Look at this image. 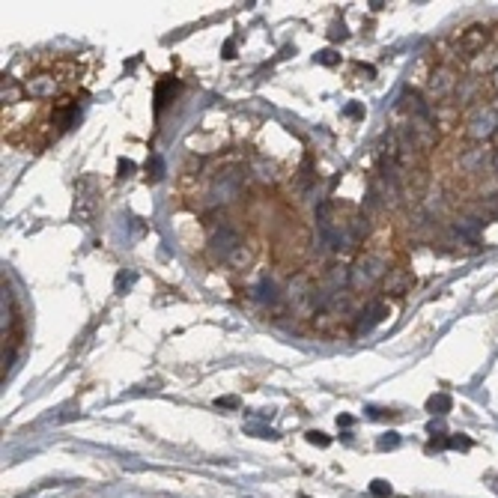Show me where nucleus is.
<instances>
[{"instance_id":"6","label":"nucleus","mask_w":498,"mask_h":498,"mask_svg":"<svg viewBox=\"0 0 498 498\" xmlns=\"http://www.w3.org/2000/svg\"><path fill=\"white\" fill-rule=\"evenodd\" d=\"M412 284H415V277L409 268H391V272L382 277V290L388 295H406L412 290Z\"/></svg>"},{"instance_id":"7","label":"nucleus","mask_w":498,"mask_h":498,"mask_svg":"<svg viewBox=\"0 0 498 498\" xmlns=\"http://www.w3.org/2000/svg\"><path fill=\"white\" fill-rule=\"evenodd\" d=\"M498 69V45H486L481 54H474L469 60V72L474 78H483V75H492Z\"/></svg>"},{"instance_id":"11","label":"nucleus","mask_w":498,"mask_h":498,"mask_svg":"<svg viewBox=\"0 0 498 498\" xmlns=\"http://www.w3.org/2000/svg\"><path fill=\"white\" fill-rule=\"evenodd\" d=\"M314 328L320 334H325V337H334V334L343 332V316H337V314H332L325 307V311H320V314L314 316Z\"/></svg>"},{"instance_id":"18","label":"nucleus","mask_w":498,"mask_h":498,"mask_svg":"<svg viewBox=\"0 0 498 498\" xmlns=\"http://www.w3.org/2000/svg\"><path fill=\"white\" fill-rule=\"evenodd\" d=\"M469 445H472L469 439H447V447H463V451H465Z\"/></svg>"},{"instance_id":"17","label":"nucleus","mask_w":498,"mask_h":498,"mask_svg":"<svg viewBox=\"0 0 498 498\" xmlns=\"http://www.w3.org/2000/svg\"><path fill=\"white\" fill-rule=\"evenodd\" d=\"M307 442H311V445H320V447H325V445H328L325 433H307Z\"/></svg>"},{"instance_id":"21","label":"nucleus","mask_w":498,"mask_h":498,"mask_svg":"<svg viewBox=\"0 0 498 498\" xmlns=\"http://www.w3.org/2000/svg\"><path fill=\"white\" fill-rule=\"evenodd\" d=\"M218 406H239L236 397H224V400H218Z\"/></svg>"},{"instance_id":"15","label":"nucleus","mask_w":498,"mask_h":498,"mask_svg":"<svg viewBox=\"0 0 498 498\" xmlns=\"http://www.w3.org/2000/svg\"><path fill=\"white\" fill-rule=\"evenodd\" d=\"M370 492H373L376 498H385L388 492H391V486H388L385 481H373V486H370Z\"/></svg>"},{"instance_id":"13","label":"nucleus","mask_w":498,"mask_h":498,"mask_svg":"<svg viewBox=\"0 0 498 498\" xmlns=\"http://www.w3.org/2000/svg\"><path fill=\"white\" fill-rule=\"evenodd\" d=\"M447 409H451V397H445V394H439V397H430V412H439V415H445Z\"/></svg>"},{"instance_id":"22","label":"nucleus","mask_w":498,"mask_h":498,"mask_svg":"<svg viewBox=\"0 0 498 498\" xmlns=\"http://www.w3.org/2000/svg\"><path fill=\"white\" fill-rule=\"evenodd\" d=\"M346 114H350V117H361V108H358V105H350V108H346Z\"/></svg>"},{"instance_id":"24","label":"nucleus","mask_w":498,"mask_h":498,"mask_svg":"<svg viewBox=\"0 0 498 498\" xmlns=\"http://www.w3.org/2000/svg\"><path fill=\"white\" fill-rule=\"evenodd\" d=\"M492 171H495V176H498V149L492 153Z\"/></svg>"},{"instance_id":"23","label":"nucleus","mask_w":498,"mask_h":498,"mask_svg":"<svg viewBox=\"0 0 498 498\" xmlns=\"http://www.w3.org/2000/svg\"><path fill=\"white\" fill-rule=\"evenodd\" d=\"M343 36H346V33H343V24H341V27H334V30H332V39H343Z\"/></svg>"},{"instance_id":"3","label":"nucleus","mask_w":498,"mask_h":498,"mask_svg":"<svg viewBox=\"0 0 498 498\" xmlns=\"http://www.w3.org/2000/svg\"><path fill=\"white\" fill-rule=\"evenodd\" d=\"M460 81H463V75H460V69L456 66H439L436 63L430 81H427V87H424L427 89V102L442 105V102H447V98H454Z\"/></svg>"},{"instance_id":"5","label":"nucleus","mask_w":498,"mask_h":498,"mask_svg":"<svg viewBox=\"0 0 498 498\" xmlns=\"http://www.w3.org/2000/svg\"><path fill=\"white\" fill-rule=\"evenodd\" d=\"M388 316V304L385 302H370L367 307L355 314V334H367L373 325H379Z\"/></svg>"},{"instance_id":"2","label":"nucleus","mask_w":498,"mask_h":498,"mask_svg":"<svg viewBox=\"0 0 498 498\" xmlns=\"http://www.w3.org/2000/svg\"><path fill=\"white\" fill-rule=\"evenodd\" d=\"M388 272H391V268L385 266V257L367 254V257H361V260L350 268V286H352V290H358V293H364V290H370V286L382 284V277Z\"/></svg>"},{"instance_id":"14","label":"nucleus","mask_w":498,"mask_h":498,"mask_svg":"<svg viewBox=\"0 0 498 498\" xmlns=\"http://www.w3.org/2000/svg\"><path fill=\"white\" fill-rule=\"evenodd\" d=\"M400 445V439H397V433H385L382 439H379V447L382 451H391V447H397Z\"/></svg>"},{"instance_id":"8","label":"nucleus","mask_w":498,"mask_h":498,"mask_svg":"<svg viewBox=\"0 0 498 498\" xmlns=\"http://www.w3.org/2000/svg\"><path fill=\"white\" fill-rule=\"evenodd\" d=\"M456 164H460L463 173H481L486 164H492V158H490V153H486L483 146H474V149H465Z\"/></svg>"},{"instance_id":"9","label":"nucleus","mask_w":498,"mask_h":498,"mask_svg":"<svg viewBox=\"0 0 498 498\" xmlns=\"http://www.w3.org/2000/svg\"><path fill=\"white\" fill-rule=\"evenodd\" d=\"M350 284V272H346L343 266H332V268H325V275H323V281H320V286L328 293V295H341V290Z\"/></svg>"},{"instance_id":"25","label":"nucleus","mask_w":498,"mask_h":498,"mask_svg":"<svg viewBox=\"0 0 498 498\" xmlns=\"http://www.w3.org/2000/svg\"><path fill=\"white\" fill-rule=\"evenodd\" d=\"M490 105H492V108H495V114H498V93H495V96H492V102H490Z\"/></svg>"},{"instance_id":"10","label":"nucleus","mask_w":498,"mask_h":498,"mask_svg":"<svg viewBox=\"0 0 498 498\" xmlns=\"http://www.w3.org/2000/svg\"><path fill=\"white\" fill-rule=\"evenodd\" d=\"M436 108V114H433V119H436V128H454V126H460V108L454 105V98H447V102H442V105H433Z\"/></svg>"},{"instance_id":"16","label":"nucleus","mask_w":498,"mask_h":498,"mask_svg":"<svg viewBox=\"0 0 498 498\" xmlns=\"http://www.w3.org/2000/svg\"><path fill=\"white\" fill-rule=\"evenodd\" d=\"M316 63H323V66H334V63H337V54H334V51H323V54H316Z\"/></svg>"},{"instance_id":"4","label":"nucleus","mask_w":498,"mask_h":498,"mask_svg":"<svg viewBox=\"0 0 498 498\" xmlns=\"http://www.w3.org/2000/svg\"><path fill=\"white\" fill-rule=\"evenodd\" d=\"M481 102H483V78L463 75V81L454 93V105L460 108V111H469V108L481 105Z\"/></svg>"},{"instance_id":"12","label":"nucleus","mask_w":498,"mask_h":498,"mask_svg":"<svg viewBox=\"0 0 498 498\" xmlns=\"http://www.w3.org/2000/svg\"><path fill=\"white\" fill-rule=\"evenodd\" d=\"M251 263H254V251H251V248H245V242L239 245L230 257H227V266H230V268H248Z\"/></svg>"},{"instance_id":"19","label":"nucleus","mask_w":498,"mask_h":498,"mask_svg":"<svg viewBox=\"0 0 498 498\" xmlns=\"http://www.w3.org/2000/svg\"><path fill=\"white\" fill-rule=\"evenodd\" d=\"M132 171H135V164H132V162H119V176H128Z\"/></svg>"},{"instance_id":"20","label":"nucleus","mask_w":498,"mask_h":498,"mask_svg":"<svg viewBox=\"0 0 498 498\" xmlns=\"http://www.w3.org/2000/svg\"><path fill=\"white\" fill-rule=\"evenodd\" d=\"M486 84H490V87L495 89V93H498V69H495V72H492L490 78H486Z\"/></svg>"},{"instance_id":"1","label":"nucleus","mask_w":498,"mask_h":498,"mask_svg":"<svg viewBox=\"0 0 498 498\" xmlns=\"http://www.w3.org/2000/svg\"><path fill=\"white\" fill-rule=\"evenodd\" d=\"M498 132V114L490 102H481L465 111L463 117V135L469 137L472 144H483V141H492Z\"/></svg>"}]
</instances>
